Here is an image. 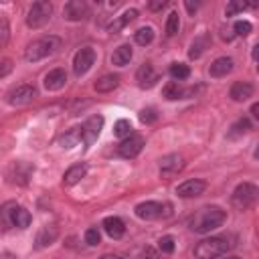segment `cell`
Wrapping results in <instances>:
<instances>
[{
    "label": "cell",
    "mask_w": 259,
    "mask_h": 259,
    "mask_svg": "<svg viewBox=\"0 0 259 259\" xmlns=\"http://www.w3.org/2000/svg\"><path fill=\"white\" fill-rule=\"evenodd\" d=\"M101 241V235H99V231H97V227H91V229H87L85 231V243L87 245H97Z\"/></svg>",
    "instance_id": "obj_37"
},
{
    "label": "cell",
    "mask_w": 259,
    "mask_h": 259,
    "mask_svg": "<svg viewBox=\"0 0 259 259\" xmlns=\"http://www.w3.org/2000/svg\"><path fill=\"white\" fill-rule=\"evenodd\" d=\"M101 127H103V117H101V115H91V117L81 125V130H83V144L91 146V144L97 140V136L101 134Z\"/></svg>",
    "instance_id": "obj_11"
},
{
    "label": "cell",
    "mask_w": 259,
    "mask_h": 259,
    "mask_svg": "<svg viewBox=\"0 0 259 259\" xmlns=\"http://www.w3.org/2000/svg\"><path fill=\"white\" fill-rule=\"evenodd\" d=\"M190 93V89H182L178 85V81H170L166 87H164V97L166 99H182Z\"/></svg>",
    "instance_id": "obj_27"
},
{
    "label": "cell",
    "mask_w": 259,
    "mask_h": 259,
    "mask_svg": "<svg viewBox=\"0 0 259 259\" xmlns=\"http://www.w3.org/2000/svg\"><path fill=\"white\" fill-rule=\"evenodd\" d=\"M0 34H2L0 42H2V45H6V42H8V22H6V18H4V16L0 18Z\"/></svg>",
    "instance_id": "obj_39"
},
{
    "label": "cell",
    "mask_w": 259,
    "mask_h": 259,
    "mask_svg": "<svg viewBox=\"0 0 259 259\" xmlns=\"http://www.w3.org/2000/svg\"><path fill=\"white\" fill-rule=\"evenodd\" d=\"M4 221L10 223V225L16 227V229H26L32 219H30V212H28L24 206L6 204V206H4Z\"/></svg>",
    "instance_id": "obj_7"
},
{
    "label": "cell",
    "mask_w": 259,
    "mask_h": 259,
    "mask_svg": "<svg viewBox=\"0 0 259 259\" xmlns=\"http://www.w3.org/2000/svg\"><path fill=\"white\" fill-rule=\"evenodd\" d=\"M87 12H89V6H87V2H83V0H71V2H67L65 8H63L65 18L71 20V22L83 20V18L87 16Z\"/></svg>",
    "instance_id": "obj_14"
},
{
    "label": "cell",
    "mask_w": 259,
    "mask_h": 259,
    "mask_svg": "<svg viewBox=\"0 0 259 259\" xmlns=\"http://www.w3.org/2000/svg\"><path fill=\"white\" fill-rule=\"evenodd\" d=\"M164 6H166V0H152V2H148L150 10H162Z\"/></svg>",
    "instance_id": "obj_41"
},
{
    "label": "cell",
    "mask_w": 259,
    "mask_h": 259,
    "mask_svg": "<svg viewBox=\"0 0 259 259\" xmlns=\"http://www.w3.org/2000/svg\"><path fill=\"white\" fill-rule=\"evenodd\" d=\"M93 63H95V51H93L91 47L79 49V51L75 53V57H73V71H75V75H77V77L85 75V73L93 67Z\"/></svg>",
    "instance_id": "obj_9"
},
{
    "label": "cell",
    "mask_w": 259,
    "mask_h": 259,
    "mask_svg": "<svg viewBox=\"0 0 259 259\" xmlns=\"http://www.w3.org/2000/svg\"><path fill=\"white\" fill-rule=\"evenodd\" d=\"M99 259H123V257H119V255H111V253H107V255H101Z\"/></svg>",
    "instance_id": "obj_44"
},
{
    "label": "cell",
    "mask_w": 259,
    "mask_h": 259,
    "mask_svg": "<svg viewBox=\"0 0 259 259\" xmlns=\"http://www.w3.org/2000/svg\"><path fill=\"white\" fill-rule=\"evenodd\" d=\"M79 142H83V130H81V127H71L67 134H63V136L59 138V144H61L63 148H73V146H77Z\"/></svg>",
    "instance_id": "obj_26"
},
{
    "label": "cell",
    "mask_w": 259,
    "mask_h": 259,
    "mask_svg": "<svg viewBox=\"0 0 259 259\" xmlns=\"http://www.w3.org/2000/svg\"><path fill=\"white\" fill-rule=\"evenodd\" d=\"M180 28V18H178V12H170L168 14V20H166V34L168 36H174Z\"/></svg>",
    "instance_id": "obj_33"
},
{
    "label": "cell",
    "mask_w": 259,
    "mask_h": 259,
    "mask_svg": "<svg viewBox=\"0 0 259 259\" xmlns=\"http://www.w3.org/2000/svg\"><path fill=\"white\" fill-rule=\"evenodd\" d=\"M136 16H138V10H136V8H130V10H125L121 16H117V18L107 26V30H109V32H119V30H121L125 24H130Z\"/></svg>",
    "instance_id": "obj_25"
},
{
    "label": "cell",
    "mask_w": 259,
    "mask_h": 259,
    "mask_svg": "<svg viewBox=\"0 0 259 259\" xmlns=\"http://www.w3.org/2000/svg\"><path fill=\"white\" fill-rule=\"evenodd\" d=\"M251 57H253V59H255V61L259 63V42H257V45L253 47V51H251Z\"/></svg>",
    "instance_id": "obj_43"
},
{
    "label": "cell",
    "mask_w": 259,
    "mask_h": 259,
    "mask_svg": "<svg viewBox=\"0 0 259 259\" xmlns=\"http://www.w3.org/2000/svg\"><path fill=\"white\" fill-rule=\"evenodd\" d=\"M156 119H158V113H156L154 107H146V109L140 111V121H144V123H154Z\"/></svg>",
    "instance_id": "obj_36"
},
{
    "label": "cell",
    "mask_w": 259,
    "mask_h": 259,
    "mask_svg": "<svg viewBox=\"0 0 259 259\" xmlns=\"http://www.w3.org/2000/svg\"><path fill=\"white\" fill-rule=\"evenodd\" d=\"M61 49V38L55 36V34H49V36H40L36 40H32L26 51H24V59L28 63H36L49 55H55L57 51Z\"/></svg>",
    "instance_id": "obj_2"
},
{
    "label": "cell",
    "mask_w": 259,
    "mask_h": 259,
    "mask_svg": "<svg viewBox=\"0 0 259 259\" xmlns=\"http://www.w3.org/2000/svg\"><path fill=\"white\" fill-rule=\"evenodd\" d=\"M57 235H59L57 227H42V229L38 231V235H36V249L49 247V245L57 239Z\"/></svg>",
    "instance_id": "obj_24"
},
{
    "label": "cell",
    "mask_w": 259,
    "mask_h": 259,
    "mask_svg": "<svg viewBox=\"0 0 259 259\" xmlns=\"http://www.w3.org/2000/svg\"><path fill=\"white\" fill-rule=\"evenodd\" d=\"M227 259H241V257H227Z\"/></svg>",
    "instance_id": "obj_47"
},
{
    "label": "cell",
    "mask_w": 259,
    "mask_h": 259,
    "mask_svg": "<svg viewBox=\"0 0 259 259\" xmlns=\"http://www.w3.org/2000/svg\"><path fill=\"white\" fill-rule=\"evenodd\" d=\"M10 69H12V61L10 59H4L2 61V69H0V77H6L10 73Z\"/></svg>",
    "instance_id": "obj_40"
},
{
    "label": "cell",
    "mask_w": 259,
    "mask_h": 259,
    "mask_svg": "<svg viewBox=\"0 0 259 259\" xmlns=\"http://www.w3.org/2000/svg\"><path fill=\"white\" fill-rule=\"evenodd\" d=\"M136 79H138L140 87H152V85L158 81V75L154 73V69H152V65H150V63H144V65L138 69Z\"/></svg>",
    "instance_id": "obj_20"
},
{
    "label": "cell",
    "mask_w": 259,
    "mask_h": 259,
    "mask_svg": "<svg viewBox=\"0 0 259 259\" xmlns=\"http://www.w3.org/2000/svg\"><path fill=\"white\" fill-rule=\"evenodd\" d=\"M255 158H259V148H257V150H255Z\"/></svg>",
    "instance_id": "obj_46"
},
{
    "label": "cell",
    "mask_w": 259,
    "mask_h": 259,
    "mask_svg": "<svg viewBox=\"0 0 259 259\" xmlns=\"http://www.w3.org/2000/svg\"><path fill=\"white\" fill-rule=\"evenodd\" d=\"M208 47V36L206 34H200L198 38H194V42L190 45V51H188V57L190 59H198L202 53H204V49Z\"/></svg>",
    "instance_id": "obj_28"
},
{
    "label": "cell",
    "mask_w": 259,
    "mask_h": 259,
    "mask_svg": "<svg viewBox=\"0 0 259 259\" xmlns=\"http://www.w3.org/2000/svg\"><path fill=\"white\" fill-rule=\"evenodd\" d=\"M257 71H259V65H257Z\"/></svg>",
    "instance_id": "obj_48"
},
{
    "label": "cell",
    "mask_w": 259,
    "mask_h": 259,
    "mask_svg": "<svg viewBox=\"0 0 259 259\" xmlns=\"http://www.w3.org/2000/svg\"><path fill=\"white\" fill-rule=\"evenodd\" d=\"M170 204L168 202H156V200H146L136 204V217L142 221H154V219H162V217H170Z\"/></svg>",
    "instance_id": "obj_5"
},
{
    "label": "cell",
    "mask_w": 259,
    "mask_h": 259,
    "mask_svg": "<svg viewBox=\"0 0 259 259\" xmlns=\"http://www.w3.org/2000/svg\"><path fill=\"white\" fill-rule=\"evenodd\" d=\"M85 172H87V164H83V162L73 164V166L65 172V176H63V184H65V186H73V184H77V182L85 176Z\"/></svg>",
    "instance_id": "obj_21"
},
{
    "label": "cell",
    "mask_w": 259,
    "mask_h": 259,
    "mask_svg": "<svg viewBox=\"0 0 259 259\" xmlns=\"http://www.w3.org/2000/svg\"><path fill=\"white\" fill-rule=\"evenodd\" d=\"M247 6H249L247 2H237V0H233V2H229V4H227V8H225V14H227V16H235L237 12L245 10Z\"/></svg>",
    "instance_id": "obj_34"
},
{
    "label": "cell",
    "mask_w": 259,
    "mask_h": 259,
    "mask_svg": "<svg viewBox=\"0 0 259 259\" xmlns=\"http://www.w3.org/2000/svg\"><path fill=\"white\" fill-rule=\"evenodd\" d=\"M231 247H233V243H231L227 237L202 239V241L194 247V257H196V259H217V257H223Z\"/></svg>",
    "instance_id": "obj_3"
},
{
    "label": "cell",
    "mask_w": 259,
    "mask_h": 259,
    "mask_svg": "<svg viewBox=\"0 0 259 259\" xmlns=\"http://www.w3.org/2000/svg\"><path fill=\"white\" fill-rule=\"evenodd\" d=\"M101 227H103V231L111 239H119L125 233V225H123V221L119 217H107V219H103V225Z\"/></svg>",
    "instance_id": "obj_19"
},
{
    "label": "cell",
    "mask_w": 259,
    "mask_h": 259,
    "mask_svg": "<svg viewBox=\"0 0 259 259\" xmlns=\"http://www.w3.org/2000/svg\"><path fill=\"white\" fill-rule=\"evenodd\" d=\"M184 168V158L180 154H168L160 160V174L162 176H174Z\"/></svg>",
    "instance_id": "obj_12"
},
{
    "label": "cell",
    "mask_w": 259,
    "mask_h": 259,
    "mask_svg": "<svg viewBox=\"0 0 259 259\" xmlns=\"http://www.w3.org/2000/svg\"><path fill=\"white\" fill-rule=\"evenodd\" d=\"M170 75H172L174 81H184V79H188L190 69H188V65H184V63H172V65H170Z\"/></svg>",
    "instance_id": "obj_30"
},
{
    "label": "cell",
    "mask_w": 259,
    "mask_h": 259,
    "mask_svg": "<svg viewBox=\"0 0 259 259\" xmlns=\"http://www.w3.org/2000/svg\"><path fill=\"white\" fill-rule=\"evenodd\" d=\"M251 22H247V20H237L235 22V26H233V30H235V34L237 36H247L249 32H251Z\"/></svg>",
    "instance_id": "obj_35"
},
{
    "label": "cell",
    "mask_w": 259,
    "mask_h": 259,
    "mask_svg": "<svg viewBox=\"0 0 259 259\" xmlns=\"http://www.w3.org/2000/svg\"><path fill=\"white\" fill-rule=\"evenodd\" d=\"M257 200H259V186H255L251 182H241L231 194V202L239 210H245V208L253 206Z\"/></svg>",
    "instance_id": "obj_4"
},
{
    "label": "cell",
    "mask_w": 259,
    "mask_h": 259,
    "mask_svg": "<svg viewBox=\"0 0 259 259\" xmlns=\"http://www.w3.org/2000/svg\"><path fill=\"white\" fill-rule=\"evenodd\" d=\"M134 132H132V123L127 121V119H117L115 121V125H113V136L115 138H121V140H125V138H130Z\"/></svg>",
    "instance_id": "obj_31"
},
{
    "label": "cell",
    "mask_w": 259,
    "mask_h": 259,
    "mask_svg": "<svg viewBox=\"0 0 259 259\" xmlns=\"http://www.w3.org/2000/svg\"><path fill=\"white\" fill-rule=\"evenodd\" d=\"M144 148V138L138 134H132L130 138L121 140V144L117 146V154L121 158H136Z\"/></svg>",
    "instance_id": "obj_10"
},
{
    "label": "cell",
    "mask_w": 259,
    "mask_h": 259,
    "mask_svg": "<svg viewBox=\"0 0 259 259\" xmlns=\"http://www.w3.org/2000/svg\"><path fill=\"white\" fill-rule=\"evenodd\" d=\"M32 172H34V166H30L26 162H14L8 168V178H12V182H16V184H26Z\"/></svg>",
    "instance_id": "obj_15"
},
{
    "label": "cell",
    "mask_w": 259,
    "mask_h": 259,
    "mask_svg": "<svg viewBox=\"0 0 259 259\" xmlns=\"http://www.w3.org/2000/svg\"><path fill=\"white\" fill-rule=\"evenodd\" d=\"M227 219V212L221 208V206H202L200 210H196L190 221H188V227L190 231L198 233V235H206L214 229H219Z\"/></svg>",
    "instance_id": "obj_1"
},
{
    "label": "cell",
    "mask_w": 259,
    "mask_h": 259,
    "mask_svg": "<svg viewBox=\"0 0 259 259\" xmlns=\"http://www.w3.org/2000/svg\"><path fill=\"white\" fill-rule=\"evenodd\" d=\"M34 97H36V89H34V85L22 83V85L12 87V89L6 93V103H10V105H24V103L32 101Z\"/></svg>",
    "instance_id": "obj_8"
},
{
    "label": "cell",
    "mask_w": 259,
    "mask_h": 259,
    "mask_svg": "<svg viewBox=\"0 0 259 259\" xmlns=\"http://www.w3.org/2000/svg\"><path fill=\"white\" fill-rule=\"evenodd\" d=\"M186 8H188V12H194V10L198 8V4H192V2H186Z\"/></svg>",
    "instance_id": "obj_45"
},
{
    "label": "cell",
    "mask_w": 259,
    "mask_h": 259,
    "mask_svg": "<svg viewBox=\"0 0 259 259\" xmlns=\"http://www.w3.org/2000/svg\"><path fill=\"white\" fill-rule=\"evenodd\" d=\"M231 71H233V59H229V57H219L208 67L210 77H227Z\"/></svg>",
    "instance_id": "obj_17"
},
{
    "label": "cell",
    "mask_w": 259,
    "mask_h": 259,
    "mask_svg": "<svg viewBox=\"0 0 259 259\" xmlns=\"http://www.w3.org/2000/svg\"><path fill=\"white\" fill-rule=\"evenodd\" d=\"M249 130H251V121H249L247 117H241V119H237V123H233L231 132H229V138H237V136H243V134H247Z\"/></svg>",
    "instance_id": "obj_32"
},
{
    "label": "cell",
    "mask_w": 259,
    "mask_h": 259,
    "mask_svg": "<svg viewBox=\"0 0 259 259\" xmlns=\"http://www.w3.org/2000/svg\"><path fill=\"white\" fill-rule=\"evenodd\" d=\"M119 85V77L117 75H103V77H99L97 81H95V91L97 93H109V91H113L115 87Z\"/></svg>",
    "instance_id": "obj_23"
},
{
    "label": "cell",
    "mask_w": 259,
    "mask_h": 259,
    "mask_svg": "<svg viewBox=\"0 0 259 259\" xmlns=\"http://www.w3.org/2000/svg\"><path fill=\"white\" fill-rule=\"evenodd\" d=\"M251 115H253V117H255V119L259 121V101L251 105Z\"/></svg>",
    "instance_id": "obj_42"
},
{
    "label": "cell",
    "mask_w": 259,
    "mask_h": 259,
    "mask_svg": "<svg viewBox=\"0 0 259 259\" xmlns=\"http://www.w3.org/2000/svg\"><path fill=\"white\" fill-rule=\"evenodd\" d=\"M158 247H160L162 253H172L174 251V239L172 237H162L158 241Z\"/></svg>",
    "instance_id": "obj_38"
},
{
    "label": "cell",
    "mask_w": 259,
    "mask_h": 259,
    "mask_svg": "<svg viewBox=\"0 0 259 259\" xmlns=\"http://www.w3.org/2000/svg\"><path fill=\"white\" fill-rule=\"evenodd\" d=\"M204 188H206L204 180H198V178H194V180H184L182 184H178L176 194H178L180 198H194V196H200V194L204 192Z\"/></svg>",
    "instance_id": "obj_13"
},
{
    "label": "cell",
    "mask_w": 259,
    "mask_h": 259,
    "mask_svg": "<svg viewBox=\"0 0 259 259\" xmlns=\"http://www.w3.org/2000/svg\"><path fill=\"white\" fill-rule=\"evenodd\" d=\"M253 91H255V89H253L251 83H247V81H237V83H233L229 95H231L233 101H247L249 97H253Z\"/></svg>",
    "instance_id": "obj_18"
},
{
    "label": "cell",
    "mask_w": 259,
    "mask_h": 259,
    "mask_svg": "<svg viewBox=\"0 0 259 259\" xmlns=\"http://www.w3.org/2000/svg\"><path fill=\"white\" fill-rule=\"evenodd\" d=\"M65 83H67V73L63 69H53L42 79V85L47 91H59L65 87Z\"/></svg>",
    "instance_id": "obj_16"
},
{
    "label": "cell",
    "mask_w": 259,
    "mask_h": 259,
    "mask_svg": "<svg viewBox=\"0 0 259 259\" xmlns=\"http://www.w3.org/2000/svg\"><path fill=\"white\" fill-rule=\"evenodd\" d=\"M53 14V4L47 0H38L28 8V16H26V24L30 28H40L51 20Z\"/></svg>",
    "instance_id": "obj_6"
},
{
    "label": "cell",
    "mask_w": 259,
    "mask_h": 259,
    "mask_svg": "<svg viewBox=\"0 0 259 259\" xmlns=\"http://www.w3.org/2000/svg\"><path fill=\"white\" fill-rule=\"evenodd\" d=\"M134 38H136V42H138V45L146 47V45H150V42L154 40V28H152V26H142V28H138V30H136Z\"/></svg>",
    "instance_id": "obj_29"
},
{
    "label": "cell",
    "mask_w": 259,
    "mask_h": 259,
    "mask_svg": "<svg viewBox=\"0 0 259 259\" xmlns=\"http://www.w3.org/2000/svg\"><path fill=\"white\" fill-rule=\"evenodd\" d=\"M132 57H134L132 47H130V45H119V47L113 51V55H111V63L117 65V67H123V65H127V63L132 61Z\"/></svg>",
    "instance_id": "obj_22"
}]
</instances>
